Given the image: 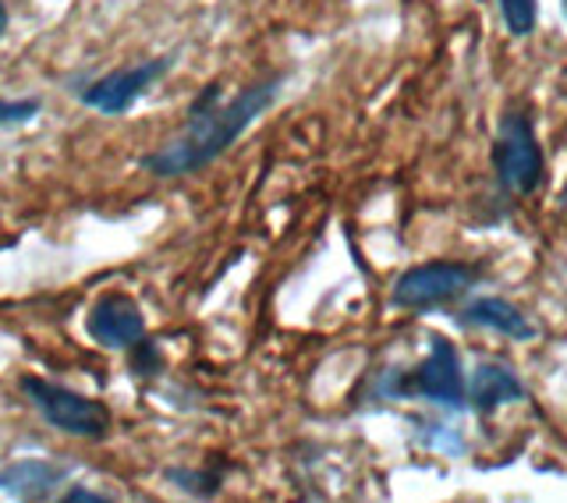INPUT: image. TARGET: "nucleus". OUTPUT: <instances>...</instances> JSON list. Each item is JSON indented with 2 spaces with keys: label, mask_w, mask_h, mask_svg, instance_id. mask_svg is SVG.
I'll use <instances>...</instances> for the list:
<instances>
[{
  "label": "nucleus",
  "mask_w": 567,
  "mask_h": 503,
  "mask_svg": "<svg viewBox=\"0 0 567 503\" xmlns=\"http://www.w3.org/2000/svg\"><path fill=\"white\" fill-rule=\"evenodd\" d=\"M496 8H501V18L511 35L525 40V35L536 32V18H539L536 0H496Z\"/></svg>",
  "instance_id": "11"
},
{
  "label": "nucleus",
  "mask_w": 567,
  "mask_h": 503,
  "mask_svg": "<svg viewBox=\"0 0 567 503\" xmlns=\"http://www.w3.org/2000/svg\"><path fill=\"white\" fill-rule=\"evenodd\" d=\"M64 500H68V503H75V500H85V503H106V496H100V493H89V490H71Z\"/></svg>",
  "instance_id": "13"
},
{
  "label": "nucleus",
  "mask_w": 567,
  "mask_h": 503,
  "mask_svg": "<svg viewBox=\"0 0 567 503\" xmlns=\"http://www.w3.org/2000/svg\"><path fill=\"white\" fill-rule=\"evenodd\" d=\"M475 280H478L475 266L433 259V263L404 269L394 284L390 301H394L398 309H408V312H430V309H443V305L457 301Z\"/></svg>",
  "instance_id": "3"
},
{
  "label": "nucleus",
  "mask_w": 567,
  "mask_h": 503,
  "mask_svg": "<svg viewBox=\"0 0 567 503\" xmlns=\"http://www.w3.org/2000/svg\"><path fill=\"white\" fill-rule=\"evenodd\" d=\"M525 387L518 380V372H511L501 362H483L475 366L472 380H468V404L475 411H496L501 404L522 401Z\"/></svg>",
  "instance_id": "9"
},
{
  "label": "nucleus",
  "mask_w": 567,
  "mask_h": 503,
  "mask_svg": "<svg viewBox=\"0 0 567 503\" xmlns=\"http://www.w3.org/2000/svg\"><path fill=\"white\" fill-rule=\"evenodd\" d=\"M85 330L96 345L111 348V351H124V348L142 345V337H146V319H142V309L128 295H103L93 309H89Z\"/></svg>",
  "instance_id": "7"
},
{
  "label": "nucleus",
  "mask_w": 567,
  "mask_h": 503,
  "mask_svg": "<svg viewBox=\"0 0 567 503\" xmlns=\"http://www.w3.org/2000/svg\"><path fill=\"white\" fill-rule=\"evenodd\" d=\"M64 479V469L50 461H18L11 469L0 472V493H14V496H25V500H43L50 496V490L58 486Z\"/></svg>",
  "instance_id": "10"
},
{
  "label": "nucleus",
  "mask_w": 567,
  "mask_h": 503,
  "mask_svg": "<svg viewBox=\"0 0 567 503\" xmlns=\"http://www.w3.org/2000/svg\"><path fill=\"white\" fill-rule=\"evenodd\" d=\"M171 64H174V58H156L146 64H135V68H117V71H111V75H103L100 82L89 85L82 93V103L93 106V111H100V114L132 111V103L164 79L171 71Z\"/></svg>",
  "instance_id": "6"
},
{
  "label": "nucleus",
  "mask_w": 567,
  "mask_h": 503,
  "mask_svg": "<svg viewBox=\"0 0 567 503\" xmlns=\"http://www.w3.org/2000/svg\"><path fill=\"white\" fill-rule=\"evenodd\" d=\"M493 167L501 185L514 195H532L543 185L546 164L528 114L507 111L501 117V132H496V146H493Z\"/></svg>",
  "instance_id": "2"
},
{
  "label": "nucleus",
  "mask_w": 567,
  "mask_h": 503,
  "mask_svg": "<svg viewBox=\"0 0 567 503\" xmlns=\"http://www.w3.org/2000/svg\"><path fill=\"white\" fill-rule=\"evenodd\" d=\"M401 393L408 398H425L443 408H461L468 401V380L461 369V355L447 337H433L430 355L422 358V366L401 383Z\"/></svg>",
  "instance_id": "5"
},
{
  "label": "nucleus",
  "mask_w": 567,
  "mask_h": 503,
  "mask_svg": "<svg viewBox=\"0 0 567 503\" xmlns=\"http://www.w3.org/2000/svg\"><path fill=\"white\" fill-rule=\"evenodd\" d=\"M40 114L35 100H0V124H25Z\"/></svg>",
  "instance_id": "12"
},
{
  "label": "nucleus",
  "mask_w": 567,
  "mask_h": 503,
  "mask_svg": "<svg viewBox=\"0 0 567 503\" xmlns=\"http://www.w3.org/2000/svg\"><path fill=\"white\" fill-rule=\"evenodd\" d=\"M22 390L29 393V401L40 408V415L50 425L64 429V433H71V437L103 440L106 433H111V411H106L103 401L82 398V393H75V390L35 380V376H25Z\"/></svg>",
  "instance_id": "4"
},
{
  "label": "nucleus",
  "mask_w": 567,
  "mask_h": 503,
  "mask_svg": "<svg viewBox=\"0 0 567 503\" xmlns=\"http://www.w3.org/2000/svg\"><path fill=\"white\" fill-rule=\"evenodd\" d=\"M8 32V11H4V4H0V35Z\"/></svg>",
  "instance_id": "14"
},
{
  "label": "nucleus",
  "mask_w": 567,
  "mask_h": 503,
  "mask_svg": "<svg viewBox=\"0 0 567 503\" xmlns=\"http://www.w3.org/2000/svg\"><path fill=\"white\" fill-rule=\"evenodd\" d=\"M280 93V79H266L259 85H248L235 100L220 103V89L209 85L192 111V121L182 138L167 142L164 150L142 160V167L156 177H182L206 164H213L227 146H235V138L252 124L266 106Z\"/></svg>",
  "instance_id": "1"
},
{
  "label": "nucleus",
  "mask_w": 567,
  "mask_h": 503,
  "mask_svg": "<svg viewBox=\"0 0 567 503\" xmlns=\"http://www.w3.org/2000/svg\"><path fill=\"white\" fill-rule=\"evenodd\" d=\"M461 322L465 327H483V330H493L501 337H511V340H532L536 337V327H532V319L518 309L514 301L507 298H475L465 312H461Z\"/></svg>",
  "instance_id": "8"
}]
</instances>
